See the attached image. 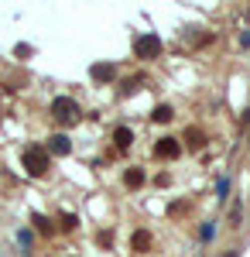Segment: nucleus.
Listing matches in <instances>:
<instances>
[{
    "label": "nucleus",
    "instance_id": "nucleus-1",
    "mask_svg": "<svg viewBox=\"0 0 250 257\" xmlns=\"http://www.w3.org/2000/svg\"><path fill=\"white\" fill-rule=\"evenodd\" d=\"M24 168H28V175H35V178H41L48 168H52V158H48V151L45 148H28L24 151Z\"/></svg>",
    "mask_w": 250,
    "mask_h": 257
},
{
    "label": "nucleus",
    "instance_id": "nucleus-2",
    "mask_svg": "<svg viewBox=\"0 0 250 257\" xmlns=\"http://www.w3.org/2000/svg\"><path fill=\"white\" fill-rule=\"evenodd\" d=\"M134 52L137 59H158L161 55V38L158 35H141V38H134Z\"/></svg>",
    "mask_w": 250,
    "mask_h": 257
},
{
    "label": "nucleus",
    "instance_id": "nucleus-3",
    "mask_svg": "<svg viewBox=\"0 0 250 257\" xmlns=\"http://www.w3.org/2000/svg\"><path fill=\"white\" fill-rule=\"evenodd\" d=\"M52 113H55L62 123H72V120L79 117V106H76V99H69V96H58L55 103H52Z\"/></svg>",
    "mask_w": 250,
    "mask_h": 257
},
{
    "label": "nucleus",
    "instance_id": "nucleus-4",
    "mask_svg": "<svg viewBox=\"0 0 250 257\" xmlns=\"http://www.w3.org/2000/svg\"><path fill=\"white\" fill-rule=\"evenodd\" d=\"M154 155H158V158H178V155H182V144L175 138H165V141L154 144Z\"/></svg>",
    "mask_w": 250,
    "mask_h": 257
},
{
    "label": "nucleus",
    "instance_id": "nucleus-5",
    "mask_svg": "<svg viewBox=\"0 0 250 257\" xmlns=\"http://www.w3.org/2000/svg\"><path fill=\"white\" fill-rule=\"evenodd\" d=\"M89 76H93L96 82H110L116 72H113V65H106V62H96V65L89 69Z\"/></svg>",
    "mask_w": 250,
    "mask_h": 257
},
{
    "label": "nucleus",
    "instance_id": "nucleus-6",
    "mask_svg": "<svg viewBox=\"0 0 250 257\" xmlns=\"http://www.w3.org/2000/svg\"><path fill=\"white\" fill-rule=\"evenodd\" d=\"M48 151H55L58 158H62V155H69V151H72V144H69V138H65V134H55V138H52V144H48Z\"/></svg>",
    "mask_w": 250,
    "mask_h": 257
},
{
    "label": "nucleus",
    "instance_id": "nucleus-7",
    "mask_svg": "<svg viewBox=\"0 0 250 257\" xmlns=\"http://www.w3.org/2000/svg\"><path fill=\"white\" fill-rule=\"evenodd\" d=\"M113 141H116V148H120V151H127V148H131V141H134L131 127H116V131H113Z\"/></svg>",
    "mask_w": 250,
    "mask_h": 257
},
{
    "label": "nucleus",
    "instance_id": "nucleus-8",
    "mask_svg": "<svg viewBox=\"0 0 250 257\" xmlns=\"http://www.w3.org/2000/svg\"><path fill=\"white\" fill-rule=\"evenodd\" d=\"M131 247H134L137 254H144V250L151 247V233H148V230H137V233H134V240H131Z\"/></svg>",
    "mask_w": 250,
    "mask_h": 257
},
{
    "label": "nucleus",
    "instance_id": "nucleus-9",
    "mask_svg": "<svg viewBox=\"0 0 250 257\" xmlns=\"http://www.w3.org/2000/svg\"><path fill=\"white\" fill-rule=\"evenodd\" d=\"M172 117H175V113H172V106H168V103H161V106H154V110H151L154 123H168Z\"/></svg>",
    "mask_w": 250,
    "mask_h": 257
},
{
    "label": "nucleus",
    "instance_id": "nucleus-10",
    "mask_svg": "<svg viewBox=\"0 0 250 257\" xmlns=\"http://www.w3.org/2000/svg\"><path fill=\"white\" fill-rule=\"evenodd\" d=\"M123 182H127V189H141V185H144V172H141V168H131V172L123 175Z\"/></svg>",
    "mask_w": 250,
    "mask_h": 257
},
{
    "label": "nucleus",
    "instance_id": "nucleus-11",
    "mask_svg": "<svg viewBox=\"0 0 250 257\" xmlns=\"http://www.w3.org/2000/svg\"><path fill=\"white\" fill-rule=\"evenodd\" d=\"M185 141H189V148H195V151H199V148L206 144V138H202V131H192V127H189V134H185Z\"/></svg>",
    "mask_w": 250,
    "mask_h": 257
},
{
    "label": "nucleus",
    "instance_id": "nucleus-12",
    "mask_svg": "<svg viewBox=\"0 0 250 257\" xmlns=\"http://www.w3.org/2000/svg\"><path fill=\"white\" fill-rule=\"evenodd\" d=\"M35 223H38V230H41V233H45V237L52 233V223H48V219H45V216H35Z\"/></svg>",
    "mask_w": 250,
    "mask_h": 257
}]
</instances>
